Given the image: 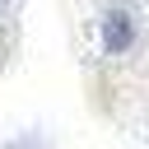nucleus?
Instances as JSON below:
<instances>
[{
  "mask_svg": "<svg viewBox=\"0 0 149 149\" xmlns=\"http://www.w3.org/2000/svg\"><path fill=\"white\" fill-rule=\"evenodd\" d=\"M5 5H9V0H0V9H5Z\"/></svg>",
  "mask_w": 149,
  "mask_h": 149,
  "instance_id": "f03ea898",
  "label": "nucleus"
},
{
  "mask_svg": "<svg viewBox=\"0 0 149 149\" xmlns=\"http://www.w3.org/2000/svg\"><path fill=\"white\" fill-rule=\"evenodd\" d=\"M130 42H135V23H130V14L112 9V14L102 19V47H107V51H126Z\"/></svg>",
  "mask_w": 149,
  "mask_h": 149,
  "instance_id": "f257e3e1",
  "label": "nucleus"
}]
</instances>
